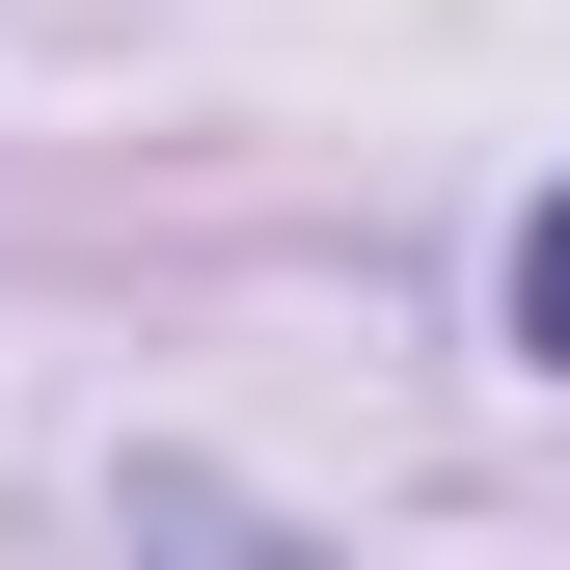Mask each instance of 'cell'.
<instances>
[{
	"mask_svg": "<svg viewBox=\"0 0 570 570\" xmlns=\"http://www.w3.org/2000/svg\"><path fill=\"white\" fill-rule=\"evenodd\" d=\"M517 326L570 353V190H543V218H517Z\"/></svg>",
	"mask_w": 570,
	"mask_h": 570,
	"instance_id": "1",
	"label": "cell"
}]
</instances>
